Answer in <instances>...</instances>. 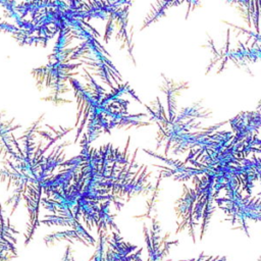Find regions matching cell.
Listing matches in <instances>:
<instances>
[{
	"instance_id": "1",
	"label": "cell",
	"mask_w": 261,
	"mask_h": 261,
	"mask_svg": "<svg viewBox=\"0 0 261 261\" xmlns=\"http://www.w3.org/2000/svg\"><path fill=\"white\" fill-rule=\"evenodd\" d=\"M62 240H66L68 242H70L71 244L74 241H79L83 244H85L87 247H89V245L77 234V232L74 229H68V230H63V231H59V232H54L51 234H48L44 238V241L46 243L47 246H49V244H54L56 241H62Z\"/></svg>"
}]
</instances>
